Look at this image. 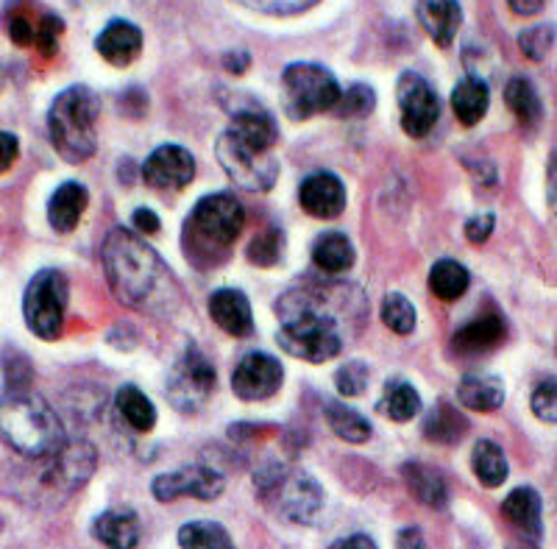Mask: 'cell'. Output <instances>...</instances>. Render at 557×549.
Segmentation results:
<instances>
[{
	"label": "cell",
	"mask_w": 557,
	"mask_h": 549,
	"mask_svg": "<svg viewBox=\"0 0 557 549\" xmlns=\"http://www.w3.org/2000/svg\"><path fill=\"white\" fill-rule=\"evenodd\" d=\"M103 271L114 296L146 313L171 309V298L178 293L171 268L162 263V257L123 227L114 229L103 243Z\"/></svg>",
	"instance_id": "cell-1"
},
{
	"label": "cell",
	"mask_w": 557,
	"mask_h": 549,
	"mask_svg": "<svg viewBox=\"0 0 557 549\" xmlns=\"http://www.w3.org/2000/svg\"><path fill=\"white\" fill-rule=\"evenodd\" d=\"M0 443L28 461H48L64 443L62 422L42 396L12 388L0 396Z\"/></svg>",
	"instance_id": "cell-2"
},
{
	"label": "cell",
	"mask_w": 557,
	"mask_h": 549,
	"mask_svg": "<svg viewBox=\"0 0 557 549\" xmlns=\"http://www.w3.org/2000/svg\"><path fill=\"white\" fill-rule=\"evenodd\" d=\"M246 227V209L232 193H212L193 207L184 223V254L193 266L207 268L221 266L228 257Z\"/></svg>",
	"instance_id": "cell-3"
},
{
	"label": "cell",
	"mask_w": 557,
	"mask_h": 549,
	"mask_svg": "<svg viewBox=\"0 0 557 549\" xmlns=\"http://www.w3.org/2000/svg\"><path fill=\"white\" fill-rule=\"evenodd\" d=\"M101 101L89 87H67L57 95L48 112V134L59 157L70 164L87 162L98 148Z\"/></svg>",
	"instance_id": "cell-4"
},
{
	"label": "cell",
	"mask_w": 557,
	"mask_h": 549,
	"mask_svg": "<svg viewBox=\"0 0 557 549\" xmlns=\"http://www.w3.org/2000/svg\"><path fill=\"white\" fill-rule=\"evenodd\" d=\"M257 493L268 511L293 524H312L323 505V491L305 468H293L285 463H273L262 468L257 477Z\"/></svg>",
	"instance_id": "cell-5"
},
{
	"label": "cell",
	"mask_w": 557,
	"mask_h": 549,
	"mask_svg": "<svg viewBox=\"0 0 557 549\" xmlns=\"http://www.w3.org/2000/svg\"><path fill=\"white\" fill-rule=\"evenodd\" d=\"M276 341L287 354L307 363H326L343 349V335L335 318L315 307H296L287 313Z\"/></svg>",
	"instance_id": "cell-6"
},
{
	"label": "cell",
	"mask_w": 557,
	"mask_h": 549,
	"mask_svg": "<svg viewBox=\"0 0 557 549\" xmlns=\"http://www.w3.org/2000/svg\"><path fill=\"white\" fill-rule=\"evenodd\" d=\"M285 112L293 121H307L318 112H335L341 101V84L323 64L296 62L282 73Z\"/></svg>",
	"instance_id": "cell-7"
},
{
	"label": "cell",
	"mask_w": 557,
	"mask_h": 549,
	"mask_svg": "<svg viewBox=\"0 0 557 549\" xmlns=\"http://www.w3.org/2000/svg\"><path fill=\"white\" fill-rule=\"evenodd\" d=\"M70 288L67 279L57 268H45L34 273L23 296V316L26 327L42 341H57L64 329V313H67Z\"/></svg>",
	"instance_id": "cell-8"
},
{
	"label": "cell",
	"mask_w": 557,
	"mask_h": 549,
	"mask_svg": "<svg viewBox=\"0 0 557 549\" xmlns=\"http://www.w3.org/2000/svg\"><path fill=\"white\" fill-rule=\"evenodd\" d=\"M215 391V368L198 346H187L168 374V399L178 413H198Z\"/></svg>",
	"instance_id": "cell-9"
},
{
	"label": "cell",
	"mask_w": 557,
	"mask_h": 549,
	"mask_svg": "<svg viewBox=\"0 0 557 549\" xmlns=\"http://www.w3.org/2000/svg\"><path fill=\"white\" fill-rule=\"evenodd\" d=\"M218 162L226 171V176L243 190L251 193H268L278 179V159L273 154H257L251 148L240 146L228 132L218 137Z\"/></svg>",
	"instance_id": "cell-10"
},
{
	"label": "cell",
	"mask_w": 557,
	"mask_h": 549,
	"mask_svg": "<svg viewBox=\"0 0 557 549\" xmlns=\"http://www.w3.org/2000/svg\"><path fill=\"white\" fill-rule=\"evenodd\" d=\"M396 98H399L401 129H405L407 137H426L441 118V101H437L432 84L424 76L407 70L396 84Z\"/></svg>",
	"instance_id": "cell-11"
},
{
	"label": "cell",
	"mask_w": 557,
	"mask_h": 549,
	"mask_svg": "<svg viewBox=\"0 0 557 549\" xmlns=\"http://www.w3.org/2000/svg\"><path fill=\"white\" fill-rule=\"evenodd\" d=\"M285 379V368L276 357L265 352H251L237 363L235 374H232V391L243 402H262L278 393Z\"/></svg>",
	"instance_id": "cell-12"
},
{
	"label": "cell",
	"mask_w": 557,
	"mask_h": 549,
	"mask_svg": "<svg viewBox=\"0 0 557 549\" xmlns=\"http://www.w3.org/2000/svg\"><path fill=\"white\" fill-rule=\"evenodd\" d=\"M223 477L212 468H178V472L171 474H159L157 480L151 483V491L159 502H173V499L193 497V499H218L223 493Z\"/></svg>",
	"instance_id": "cell-13"
},
{
	"label": "cell",
	"mask_w": 557,
	"mask_h": 549,
	"mask_svg": "<svg viewBox=\"0 0 557 549\" xmlns=\"http://www.w3.org/2000/svg\"><path fill=\"white\" fill-rule=\"evenodd\" d=\"M196 176V159L182 146H159L143 164V179L148 187L162 193H178Z\"/></svg>",
	"instance_id": "cell-14"
},
{
	"label": "cell",
	"mask_w": 557,
	"mask_h": 549,
	"mask_svg": "<svg viewBox=\"0 0 557 549\" xmlns=\"http://www.w3.org/2000/svg\"><path fill=\"white\" fill-rule=\"evenodd\" d=\"M298 204L312 218L332 221V218H337L346 209V187H343V182L335 173H310L301 182V187H298Z\"/></svg>",
	"instance_id": "cell-15"
},
{
	"label": "cell",
	"mask_w": 557,
	"mask_h": 549,
	"mask_svg": "<svg viewBox=\"0 0 557 549\" xmlns=\"http://www.w3.org/2000/svg\"><path fill=\"white\" fill-rule=\"evenodd\" d=\"M209 316L218 327L232 338H251L253 335V316L246 293L235 288H221L209 298Z\"/></svg>",
	"instance_id": "cell-16"
},
{
	"label": "cell",
	"mask_w": 557,
	"mask_h": 549,
	"mask_svg": "<svg viewBox=\"0 0 557 549\" xmlns=\"http://www.w3.org/2000/svg\"><path fill=\"white\" fill-rule=\"evenodd\" d=\"M416 14L437 48H451L462 26L460 0H418Z\"/></svg>",
	"instance_id": "cell-17"
},
{
	"label": "cell",
	"mask_w": 557,
	"mask_h": 549,
	"mask_svg": "<svg viewBox=\"0 0 557 549\" xmlns=\"http://www.w3.org/2000/svg\"><path fill=\"white\" fill-rule=\"evenodd\" d=\"M502 516L505 522L527 538L530 544H539L544 536V522H541V497L535 488H516L502 502Z\"/></svg>",
	"instance_id": "cell-18"
},
{
	"label": "cell",
	"mask_w": 557,
	"mask_h": 549,
	"mask_svg": "<svg viewBox=\"0 0 557 549\" xmlns=\"http://www.w3.org/2000/svg\"><path fill=\"white\" fill-rule=\"evenodd\" d=\"M98 57L107 59L114 68H126L143 53V32L128 20H112L107 23L96 39Z\"/></svg>",
	"instance_id": "cell-19"
},
{
	"label": "cell",
	"mask_w": 557,
	"mask_h": 549,
	"mask_svg": "<svg viewBox=\"0 0 557 549\" xmlns=\"http://www.w3.org/2000/svg\"><path fill=\"white\" fill-rule=\"evenodd\" d=\"M505 335L507 327L499 313H485V316H476L474 321L462 324L455 332L451 346L460 354H487L505 341Z\"/></svg>",
	"instance_id": "cell-20"
},
{
	"label": "cell",
	"mask_w": 557,
	"mask_h": 549,
	"mask_svg": "<svg viewBox=\"0 0 557 549\" xmlns=\"http://www.w3.org/2000/svg\"><path fill=\"white\" fill-rule=\"evenodd\" d=\"M89 193L84 184L78 182H64L62 187H57V193L48 202V223H51L53 232L70 234L73 229L82 223L84 212H87Z\"/></svg>",
	"instance_id": "cell-21"
},
{
	"label": "cell",
	"mask_w": 557,
	"mask_h": 549,
	"mask_svg": "<svg viewBox=\"0 0 557 549\" xmlns=\"http://www.w3.org/2000/svg\"><path fill=\"white\" fill-rule=\"evenodd\" d=\"M53 483L64 488H76L87 480L96 468V452L89 443H62L53 452Z\"/></svg>",
	"instance_id": "cell-22"
},
{
	"label": "cell",
	"mask_w": 557,
	"mask_h": 549,
	"mask_svg": "<svg viewBox=\"0 0 557 549\" xmlns=\"http://www.w3.org/2000/svg\"><path fill=\"white\" fill-rule=\"evenodd\" d=\"M457 402L476 413H494L505 402V386L494 374H466L457 386Z\"/></svg>",
	"instance_id": "cell-23"
},
{
	"label": "cell",
	"mask_w": 557,
	"mask_h": 549,
	"mask_svg": "<svg viewBox=\"0 0 557 549\" xmlns=\"http://www.w3.org/2000/svg\"><path fill=\"white\" fill-rule=\"evenodd\" d=\"M92 538L103 547L132 549L139 544V522L132 511H107L92 522Z\"/></svg>",
	"instance_id": "cell-24"
},
{
	"label": "cell",
	"mask_w": 557,
	"mask_h": 549,
	"mask_svg": "<svg viewBox=\"0 0 557 549\" xmlns=\"http://www.w3.org/2000/svg\"><path fill=\"white\" fill-rule=\"evenodd\" d=\"M401 477H405V486L412 497L426 508H446V499H449V491H446L444 477L435 472V468L424 466V463H405L401 468Z\"/></svg>",
	"instance_id": "cell-25"
},
{
	"label": "cell",
	"mask_w": 557,
	"mask_h": 549,
	"mask_svg": "<svg viewBox=\"0 0 557 549\" xmlns=\"http://www.w3.org/2000/svg\"><path fill=\"white\" fill-rule=\"evenodd\" d=\"M487 107H491V93L482 78L466 76L451 89V109L462 126H476L487 114Z\"/></svg>",
	"instance_id": "cell-26"
},
{
	"label": "cell",
	"mask_w": 557,
	"mask_h": 549,
	"mask_svg": "<svg viewBox=\"0 0 557 549\" xmlns=\"http://www.w3.org/2000/svg\"><path fill=\"white\" fill-rule=\"evenodd\" d=\"M466 432H469V422L449 402H437L430 416L424 418V438L441 443V447H455L466 438Z\"/></svg>",
	"instance_id": "cell-27"
},
{
	"label": "cell",
	"mask_w": 557,
	"mask_h": 549,
	"mask_svg": "<svg viewBox=\"0 0 557 549\" xmlns=\"http://www.w3.org/2000/svg\"><path fill=\"white\" fill-rule=\"evenodd\" d=\"M505 103L507 109L516 114V121H519L524 129L539 126L541 118H544V103H541L539 89H535V84L524 76H516L507 82Z\"/></svg>",
	"instance_id": "cell-28"
},
{
	"label": "cell",
	"mask_w": 557,
	"mask_h": 549,
	"mask_svg": "<svg viewBox=\"0 0 557 549\" xmlns=\"http://www.w3.org/2000/svg\"><path fill=\"white\" fill-rule=\"evenodd\" d=\"M312 263L323 273H343L355 266V246L343 232H326L312 243Z\"/></svg>",
	"instance_id": "cell-29"
},
{
	"label": "cell",
	"mask_w": 557,
	"mask_h": 549,
	"mask_svg": "<svg viewBox=\"0 0 557 549\" xmlns=\"http://www.w3.org/2000/svg\"><path fill=\"white\" fill-rule=\"evenodd\" d=\"M471 277L469 271L457 263V259H441L430 271V291L435 293L441 302H457L469 291Z\"/></svg>",
	"instance_id": "cell-30"
},
{
	"label": "cell",
	"mask_w": 557,
	"mask_h": 549,
	"mask_svg": "<svg viewBox=\"0 0 557 549\" xmlns=\"http://www.w3.org/2000/svg\"><path fill=\"white\" fill-rule=\"evenodd\" d=\"M380 411L391 422H412L421 413V396H418L416 388L410 382H405V379H387Z\"/></svg>",
	"instance_id": "cell-31"
},
{
	"label": "cell",
	"mask_w": 557,
	"mask_h": 549,
	"mask_svg": "<svg viewBox=\"0 0 557 549\" xmlns=\"http://www.w3.org/2000/svg\"><path fill=\"white\" fill-rule=\"evenodd\" d=\"M117 411L126 418L128 427L137 429V432H151L157 427V407L137 386H123L117 391Z\"/></svg>",
	"instance_id": "cell-32"
},
{
	"label": "cell",
	"mask_w": 557,
	"mask_h": 549,
	"mask_svg": "<svg viewBox=\"0 0 557 549\" xmlns=\"http://www.w3.org/2000/svg\"><path fill=\"white\" fill-rule=\"evenodd\" d=\"M326 422H330L332 432L346 443H366L371 438V424L366 416L341 402H326Z\"/></svg>",
	"instance_id": "cell-33"
},
{
	"label": "cell",
	"mask_w": 557,
	"mask_h": 549,
	"mask_svg": "<svg viewBox=\"0 0 557 549\" xmlns=\"http://www.w3.org/2000/svg\"><path fill=\"white\" fill-rule=\"evenodd\" d=\"M471 466H474L476 480L485 488H499L507 480V457L502 452L499 443L494 441H480L474 447V455H471Z\"/></svg>",
	"instance_id": "cell-34"
},
{
	"label": "cell",
	"mask_w": 557,
	"mask_h": 549,
	"mask_svg": "<svg viewBox=\"0 0 557 549\" xmlns=\"http://www.w3.org/2000/svg\"><path fill=\"white\" fill-rule=\"evenodd\" d=\"M178 544L190 549H232L235 541L228 538L226 527L215 522H193L178 530Z\"/></svg>",
	"instance_id": "cell-35"
},
{
	"label": "cell",
	"mask_w": 557,
	"mask_h": 549,
	"mask_svg": "<svg viewBox=\"0 0 557 549\" xmlns=\"http://www.w3.org/2000/svg\"><path fill=\"white\" fill-rule=\"evenodd\" d=\"M382 321L396 335H412V329H416V307L401 293H387L385 302H382Z\"/></svg>",
	"instance_id": "cell-36"
},
{
	"label": "cell",
	"mask_w": 557,
	"mask_h": 549,
	"mask_svg": "<svg viewBox=\"0 0 557 549\" xmlns=\"http://www.w3.org/2000/svg\"><path fill=\"white\" fill-rule=\"evenodd\" d=\"M282 254H285V234L278 232V229H265L248 246V263L260 268H271L282 259Z\"/></svg>",
	"instance_id": "cell-37"
},
{
	"label": "cell",
	"mask_w": 557,
	"mask_h": 549,
	"mask_svg": "<svg viewBox=\"0 0 557 549\" xmlns=\"http://www.w3.org/2000/svg\"><path fill=\"white\" fill-rule=\"evenodd\" d=\"M555 26L552 23H541V26H530L519 34V48L530 62H544L549 51L555 48Z\"/></svg>",
	"instance_id": "cell-38"
},
{
	"label": "cell",
	"mask_w": 557,
	"mask_h": 549,
	"mask_svg": "<svg viewBox=\"0 0 557 549\" xmlns=\"http://www.w3.org/2000/svg\"><path fill=\"white\" fill-rule=\"evenodd\" d=\"M376 95L368 84H351L348 89L341 93V101H337L335 114L337 118H366V114L374 112Z\"/></svg>",
	"instance_id": "cell-39"
},
{
	"label": "cell",
	"mask_w": 557,
	"mask_h": 549,
	"mask_svg": "<svg viewBox=\"0 0 557 549\" xmlns=\"http://www.w3.org/2000/svg\"><path fill=\"white\" fill-rule=\"evenodd\" d=\"M64 32V20L53 12H42L37 17V32H34V48L39 57L53 59L59 53V37Z\"/></svg>",
	"instance_id": "cell-40"
},
{
	"label": "cell",
	"mask_w": 557,
	"mask_h": 549,
	"mask_svg": "<svg viewBox=\"0 0 557 549\" xmlns=\"http://www.w3.org/2000/svg\"><path fill=\"white\" fill-rule=\"evenodd\" d=\"M532 416L544 424H557V379H544L530 399Z\"/></svg>",
	"instance_id": "cell-41"
},
{
	"label": "cell",
	"mask_w": 557,
	"mask_h": 549,
	"mask_svg": "<svg viewBox=\"0 0 557 549\" xmlns=\"http://www.w3.org/2000/svg\"><path fill=\"white\" fill-rule=\"evenodd\" d=\"M368 366L362 361H348L346 366L337 368L335 374V382H337V391L343 393V396H360V393H366L368 388Z\"/></svg>",
	"instance_id": "cell-42"
},
{
	"label": "cell",
	"mask_w": 557,
	"mask_h": 549,
	"mask_svg": "<svg viewBox=\"0 0 557 549\" xmlns=\"http://www.w3.org/2000/svg\"><path fill=\"white\" fill-rule=\"evenodd\" d=\"M246 9H253V12L262 14H298L305 12V9L315 7L318 0H237Z\"/></svg>",
	"instance_id": "cell-43"
},
{
	"label": "cell",
	"mask_w": 557,
	"mask_h": 549,
	"mask_svg": "<svg viewBox=\"0 0 557 549\" xmlns=\"http://www.w3.org/2000/svg\"><path fill=\"white\" fill-rule=\"evenodd\" d=\"M34 32H37V20L28 17L26 12H9L7 14V34L14 45L20 48H32L34 45Z\"/></svg>",
	"instance_id": "cell-44"
},
{
	"label": "cell",
	"mask_w": 557,
	"mask_h": 549,
	"mask_svg": "<svg viewBox=\"0 0 557 549\" xmlns=\"http://www.w3.org/2000/svg\"><path fill=\"white\" fill-rule=\"evenodd\" d=\"M494 223H496V218L491 212L474 215V218L466 223V237H469L474 246H480V243H485L487 237H491V232H494Z\"/></svg>",
	"instance_id": "cell-45"
},
{
	"label": "cell",
	"mask_w": 557,
	"mask_h": 549,
	"mask_svg": "<svg viewBox=\"0 0 557 549\" xmlns=\"http://www.w3.org/2000/svg\"><path fill=\"white\" fill-rule=\"evenodd\" d=\"M20 157V139L12 132H0V173H7Z\"/></svg>",
	"instance_id": "cell-46"
},
{
	"label": "cell",
	"mask_w": 557,
	"mask_h": 549,
	"mask_svg": "<svg viewBox=\"0 0 557 549\" xmlns=\"http://www.w3.org/2000/svg\"><path fill=\"white\" fill-rule=\"evenodd\" d=\"M132 227L143 234H157L159 232V218L151 209H134Z\"/></svg>",
	"instance_id": "cell-47"
},
{
	"label": "cell",
	"mask_w": 557,
	"mask_h": 549,
	"mask_svg": "<svg viewBox=\"0 0 557 549\" xmlns=\"http://www.w3.org/2000/svg\"><path fill=\"white\" fill-rule=\"evenodd\" d=\"M507 7L519 17H535L539 12H544L546 0H507Z\"/></svg>",
	"instance_id": "cell-48"
},
{
	"label": "cell",
	"mask_w": 557,
	"mask_h": 549,
	"mask_svg": "<svg viewBox=\"0 0 557 549\" xmlns=\"http://www.w3.org/2000/svg\"><path fill=\"white\" fill-rule=\"evenodd\" d=\"M248 64H251V57H248L246 51H228L226 57H223V68L228 70V73H246Z\"/></svg>",
	"instance_id": "cell-49"
},
{
	"label": "cell",
	"mask_w": 557,
	"mask_h": 549,
	"mask_svg": "<svg viewBox=\"0 0 557 549\" xmlns=\"http://www.w3.org/2000/svg\"><path fill=\"white\" fill-rule=\"evenodd\" d=\"M546 190H549L552 207L557 209V151L552 154V162H549V184H546Z\"/></svg>",
	"instance_id": "cell-50"
},
{
	"label": "cell",
	"mask_w": 557,
	"mask_h": 549,
	"mask_svg": "<svg viewBox=\"0 0 557 549\" xmlns=\"http://www.w3.org/2000/svg\"><path fill=\"white\" fill-rule=\"evenodd\" d=\"M332 547L335 549H343V547H368L371 549V547H376V544L371 541L368 536H351V538H343V541H335Z\"/></svg>",
	"instance_id": "cell-51"
}]
</instances>
